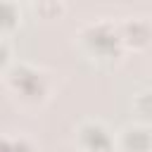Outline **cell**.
Wrapping results in <instances>:
<instances>
[{"label":"cell","instance_id":"obj_1","mask_svg":"<svg viewBox=\"0 0 152 152\" xmlns=\"http://www.w3.org/2000/svg\"><path fill=\"white\" fill-rule=\"evenodd\" d=\"M5 88L12 93V97L24 107H38L50 97L52 81L50 74L31 62H12L2 69Z\"/></svg>","mask_w":152,"mask_h":152},{"label":"cell","instance_id":"obj_2","mask_svg":"<svg viewBox=\"0 0 152 152\" xmlns=\"http://www.w3.org/2000/svg\"><path fill=\"white\" fill-rule=\"evenodd\" d=\"M76 40L81 50L97 62H116L126 52L119 21H112L107 17H97V19L81 24L76 31Z\"/></svg>","mask_w":152,"mask_h":152},{"label":"cell","instance_id":"obj_3","mask_svg":"<svg viewBox=\"0 0 152 152\" xmlns=\"http://www.w3.org/2000/svg\"><path fill=\"white\" fill-rule=\"evenodd\" d=\"M76 147L81 152H116V133L97 119H86L76 128Z\"/></svg>","mask_w":152,"mask_h":152},{"label":"cell","instance_id":"obj_4","mask_svg":"<svg viewBox=\"0 0 152 152\" xmlns=\"http://www.w3.org/2000/svg\"><path fill=\"white\" fill-rule=\"evenodd\" d=\"M119 31L126 50H142L152 43V21L147 17H124L119 19Z\"/></svg>","mask_w":152,"mask_h":152},{"label":"cell","instance_id":"obj_5","mask_svg":"<svg viewBox=\"0 0 152 152\" xmlns=\"http://www.w3.org/2000/svg\"><path fill=\"white\" fill-rule=\"evenodd\" d=\"M116 152H152V133L145 124H128L116 133Z\"/></svg>","mask_w":152,"mask_h":152},{"label":"cell","instance_id":"obj_6","mask_svg":"<svg viewBox=\"0 0 152 152\" xmlns=\"http://www.w3.org/2000/svg\"><path fill=\"white\" fill-rule=\"evenodd\" d=\"M133 112L138 116V124H152V90H140L133 97Z\"/></svg>","mask_w":152,"mask_h":152},{"label":"cell","instance_id":"obj_7","mask_svg":"<svg viewBox=\"0 0 152 152\" xmlns=\"http://www.w3.org/2000/svg\"><path fill=\"white\" fill-rule=\"evenodd\" d=\"M0 24H2V31L5 33H10L12 31V26L21 19V7L17 5V2H12V0H5L2 2V7H0Z\"/></svg>","mask_w":152,"mask_h":152},{"label":"cell","instance_id":"obj_8","mask_svg":"<svg viewBox=\"0 0 152 152\" xmlns=\"http://www.w3.org/2000/svg\"><path fill=\"white\" fill-rule=\"evenodd\" d=\"M36 10L40 14H45V17H55V14H62L64 12V5H59V2H38Z\"/></svg>","mask_w":152,"mask_h":152}]
</instances>
